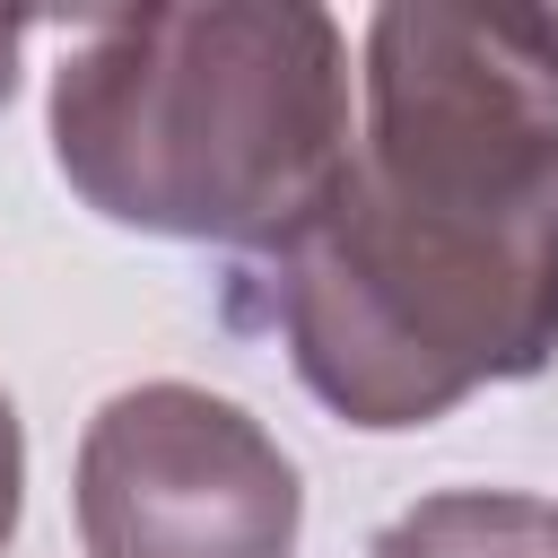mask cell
<instances>
[{"label":"cell","instance_id":"obj_4","mask_svg":"<svg viewBox=\"0 0 558 558\" xmlns=\"http://www.w3.org/2000/svg\"><path fill=\"white\" fill-rule=\"evenodd\" d=\"M366 558H558V514L514 488H445L384 523Z\"/></svg>","mask_w":558,"mask_h":558},{"label":"cell","instance_id":"obj_2","mask_svg":"<svg viewBox=\"0 0 558 558\" xmlns=\"http://www.w3.org/2000/svg\"><path fill=\"white\" fill-rule=\"evenodd\" d=\"M52 157L87 209L183 244H270L349 157V44L323 9L87 17L52 70Z\"/></svg>","mask_w":558,"mask_h":558},{"label":"cell","instance_id":"obj_5","mask_svg":"<svg viewBox=\"0 0 558 558\" xmlns=\"http://www.w3.org/2000/svg\"><path fill=\"white\" fill-rule=\"evenodd\" d=\"M17 497H26V436H17V410H9V392H0V549H9V532H17Z\"/></svg>","mask_w":558,"mask_h":558},{"label":"cell","instance_id":"obj_6","mask_svg":"<svg viewBox=\"0 0 558 558\" xmlns=\"http://www.w3.org/2000/svg\"><path fill=\"white\" fill-rule=\"evenodd\" d=\"M17 44H26V26L0 17V105H9V87H17Z\"/></svg>","mask_w":558,"mask_h":558},{"label":"cell","instance_id":"obj_1","mask_svg":"<svg viewBox=\"0 0 558 558\" xmlns=\"http://www.w3.org/2000/svg\"><path fill=\"white\" fill-rule=\"evenodd\" d=\"M349 427H427L558 349V9H384L366 140L227 270Z\"/></svg>","mask_w":558,"mask_h":558},{"label":"cell","instance_id":"obj_3","mask_svg":"<svg viewBox=\"0 0 558 558\" xmlns=\"http://www.w3.org/2000/svg\"><path fill=\"white\" fill-rule=\"evenodd\" d=\"M296 462L227 392L131 384L78 436L87 558H296Z\"/></svg>","mask_w":558,"mask_h":558},{"label":"cell","instance_id":"obj_7","mask_svg":"<svg viewBox=\"0 0 558 558\" xmlns=\"http://www.w3.org/2000/svg\"><path fill=\"white\" fill-rule=\"evenodd\" d=\"M549 514H558V506H549Z\"/></svg>","mask_w":558,"mask_h":558}]
</instances>
